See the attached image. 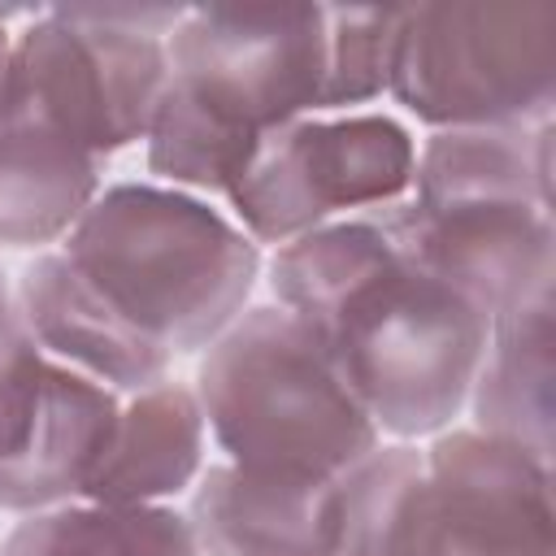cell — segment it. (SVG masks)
Here are the masks:
<instances>
[{"label":"cell","mask_w":556,"mask_h":556,"mask_svg":"<svg viewBox=\"0 0 556 556\" xmlns=\"http://www.w3.org/2000/svg\"><path fill=\"white\" fill-rule=\"evenodd\" d=\"M269 282L378 434H443L469 404L491 317L417 265L378 208L282 243Z\"/></svg>","instance_id":"cell-1"},{"label":"cell","mask_w":556,"mask_h":556,"mask_svg":"<svg viewBox=\"0 0 556 556\" xmlns=\"http://www.w3.org/2000/svg\"><path fill=\"white\" fill-rule=\"evenodd\" d=\"M165 56L148 169L174 187L230 195L269 130L321 109L326 4L191 9L169 30Z\"/></svg>","instance_id":"cell-2"},{"label":"cell","mask_w":556,"mask_h":556,"mask_svg":"<svg viewBox=\"0 0 556 556\" xmlns=\"http://www.w3.org/2000/svg\"><path fill=\"white\" fill-rule=\"evenodd\" d=\"M70 265L169 352L208 348L252 295L261 252L213 204L152 182H117L91 200L65 243Z\"/></svg>","instance_id":"cell-3"},{"label":"cell","mask_w":556,"mask_h":556,"mask_svg":"<svg viewBox=\"0 0 556 556\" xmlns=\"http://www.w3.org/2000/svg\"><path fill=\"white\" fill-rule=\"evenodd\" d=\"M226 465L269 482H334L378 447V426L287 308H252L208 343L195 378Z\"/></svg>","instance_id":"cell-4"},{"label":"cell","mask_w":556,"mask_h":556,"mask_svg":"<svg viewBox=\"0 0 556 556\" xmlns=\"http://www.w3.org/2000/svg\"><path fill=\"white\" fill-rule=\"evenodd\" d=\"M178 9H48L17 39L0 122H35L109 156L148 139L169 83L165 30Z\"/></svg>","instance_id":"cell-5"},{"label":"cell","mask_w":556,"mask_h":556,"mask_svg":"<svg viewBox=\"0 0 556 556\" xmlns=\"http://www.w3.org/2000/svg\"><path fill=\"white\" fill-rule=\"evenodd\" d=\"M439 130H521L552 122L556 4H413L387 87Z\"/></svg>","instance_id":"cell-6"},{"label":"cell","mask_w":556,"mask_h":556,"mask_svg":"<svg viewBox=\"0 0 556 556\" xmlns=\"http://www.w3.org/2000/svg\"><path fill=\"white\" fill-rule=\"evenodd\" d=\"M413 169V135L395 117H300L256 143L226 200L252 239L291 243L326 222L404 200Z\"/></svg>","instance_id":"cell-7"},{"label":"cell","mask_w":556,"mask_h":556,"mask_svg":"<svg viewBox=\"0 0 556 556\" xmlns=\"http://www.w3.org/2000/svg\"><path fill=\"white\" fill-rule=\"evenodd\" d=\"M117 413L104 382L52 361L22 326L0 356V508L39 513L83 495Z\"/></svg>","instance_id":"cell-8"},{"label":"cell","mask_w":556,"mask_h":556,"mask_svg":"<svg viewBox=\"0 0 556 556\" xmlns=\"http://www.w3.org/2000/svg\"><path fill=\"white\" fill-rule=\"evenodd\" d=\"M421 460L417 556H552L547 460L482 430H447Z\"/></svg>","instance_id":"cell-9"},{"label":"cell","mask_w":556,"mask_h":556,"mask_svg":"<svg viewBox=\"0 0 556 556\" xmlns=\"http://www.w3.org/2000/svg\"><path fill=\"white\" fill-rule=\"evenodd\" d=\"M391 235L486 317L552 291V208L526 200H395L378 208Z\"/></svg>","instance_id":"cell-10"},{"label":"cell","mask_w":556,"mask_h":556,"mask_svg":"<svg viewBox=\"0 0 556 556\" xmlns=\"http://www.w3.org/2000/svg\"><path fill=\"white\" fill-rule=\"evenodd\" d=\"M17 304L26 334L52 361L135 395L165 382V365L174 352L148 339L139 326H130L70 265L65 252H48L35 265H26L17 282Z\"/></svg>","instance_id":"cell-11"},{"label":"cell","mask_w":556,"mask_h":556,"mask_svg":"<svg viewBox=\"0 0 556 556\" xmlns=\"http://www.w3.org/2000/svg\"><path fill=\"white\" fill-rule=\"evenodd\" d=\"M339 478L269 482L213 465L191 500L195 543L208 556H343Z\"/></svg>","instance_id":"cell-12"},{"label":"cell","mask_w":556,"mask_h":556,"mask_svg":"<svg viewBox=\"0 0 556 556\" xmlns=\"http://www.w3.org/2000/svg\"><path fill=\"white\" fill-rule=\"evenodd\" d=\"M552 291H539L508 313L491 317L486 348L469 387L473 430L508 439L539 460L552 465V421H556V387H552Z\"/></svg>","instance_id":"cell-13"},{"label":"cell","mask_w":556,"mask_h":556,"mask_svg":"<svg viewBox=\"0 0 556 556\" xmlns=\"http://www.w3.org/2000/svg\"><path fill=\"white\" fill-rule=\"evenodd\" d=\"M204 413L195 391L156 382L139 391L113 426V439L91 469L83 500L91 504H156L178 495L200 473Z\"/></svg>","instance_id":"cell-14"},{"label":"cell","mask_w":556,"mask_h":556,"mask_svg":"<svg viewBox=\"0 0 556 556\" xmlns=\"http://www.w3.org/2000/svg\"><path fill=\"white\" fill-rule=\"evenodd\" d=\"M100 195V156L35 122H0V243L39 248Z\"/></svg>","instance_id":"cell-15"},{"label":"cell","mask_w":556,"mask_h":556,"mask_svg":"<svg viewBox=\"0 0 556 556\" xmlns=\"http://www.w3.org/2000/svg\"><path fill=\"white\" fill-rule=\"evenodd\" d=\"M413 200H526L552 208V122L521 130H434L413 169Z\"/></svg>","instance_id":"cell-16"},{"label":"cell","mask_w":556,"mask_h":556,"mask_svg":"<svg viewBox=\"0 0 556 556\" xmlns=\"http://www.w3.org/2000/svg\"><path fill=\"white\" fill-rule=\"evenodd\" d=\"M0 556H200L187 517L161 504H65L9 530Z\"/></svg>","instance_id":"cell-17"},{"label":"cell","mask_w":556,"mask_h":556,"mask_svg":"<svg viewBox=\"0 0 556 556\" xmlns=\"http://www.w3.org/2000/svg\"><path fill=\"white\" fill-rule=\"evenodd\" d=\"M426 460L413 447H374L339 478L343 556H417Z\"/></svg>","instance_id":"cell-18"},{"label":"cell","mask_w":556,"mask_h":556,"mask_svg":"<svg viewBox=\"0 0 556 556\" xmlns=\"http://www.w3.org/2000/svg\"><path fill=\"white\" fill-rule=\"evenodd\" d=\"M404 9L348 4L326 9V87L321 109L369 104L391 87Z\"/></svg>","instance_id":"cell-19"},{"label":"cell","mask_w":556,"mask_h":556,"mask_svg":"<svg viewBox=\"0 0 556 556\" xmlns=\"http://www.w3.org/2000/svg\"><path fill=\"white\" fill-rule=\"evenodd\" d=\"M22 334V313L13 308L9 300V287H4V274H0V356L9 352V343Z\"/></svg>","instance_id":"cell-20"},{"label":"cell","mask_w":556,"mask_h":556,"mask_svg":"<svg viewBox=\"0 0 556 556\" xmlns=\"http://www.w3.org/2000/svg\"><path fill=\"white\" fill-rule=\"evenodd\" d=\"M4 17H9V9H0V96H4V78H9V61H13V39H9V30H4Z\"/></svg>","instance_id":"cell-21"}]
</instances>
